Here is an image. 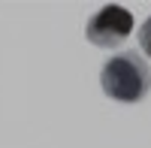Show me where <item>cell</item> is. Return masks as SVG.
Listing matches in <instances>:
<instances>
[{
	"mask_svg": "<svg viewBox=\"0 0 151 148\" xmlns=\"http://www.w3.org/2000/svg\"><path fill=\"white\" fill-rule=\"evenodd\" d=\"M100 85H103V94L118 103H139L151 88V70L139 52H124L106 60Z\"/></svg>",
	"mask_w": 151,
	"mask_h": 148,
	"instance_id": "obj_1",
	"label": "cell"
},
{
	"mask_svg": "<svg viewBox=\"0 0 151 148\" xmlns=\"http://www.w3.org/2000/svg\"><path fill=\"white\" fill-rule=\"evenodd\" d=\"M130 30H133L130 9H124L118 3H109V6H103L91 21H88L85 36L94 45H100V48H115V45H121L130 36Z\"/></svg>",
	"mask_w": 151,
	"mask_h": 148,
	"instance_id": "obj_2",
	"label": "cell"
},
{
	"mask_svg": "<svg viewBox=\"0 0 151 148\" xmlns=\"http://www.w3.org/2000/svg\"><path fill=\"white\" fill-rule=\"evenodd\" d=\"M139 45H142V52L151 57V18L139 27Z\"/></svg>",
	"mask_w": 151,
	"mask_h": 148,
	"instance_id": "obj_3",
	"label": "cell"
}]
</instances>
